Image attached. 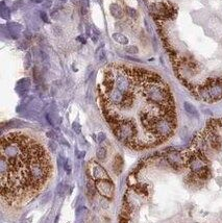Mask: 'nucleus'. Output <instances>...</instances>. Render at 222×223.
Masks as SVG:
<instances>
[{
	"mask_svg": "<svg viewBox=\"0 0 222 223\" xmlns=\"http://www.w3.org/2000/svg\"><path fill=\"white\" fill-rule=\"evenodd\" d=\"M161 78L151 71L113 64L98 87L102 113L116 138L129 148L146 149L162 142L155 133L163 119L176 120L175 106L152 98V86Z\"/></svg>",
	"mask_w": 222,
	"mask_h": 223,
	"instance_id": "f257e3e1",
	"label": "nucleus"
},
{
	"mask_svg": "<svg viewBox=\"0 0 222 223\" xmlns=\"http://www.w3.org/2000/svg\"><path fill=\"white\" fill-rule=\"evenodd\" d=\"M52 174L45 147L24 133L2 136L0 147L1 197L9 206L20 204L37 195Z\"/></svg>",
	"mask_w": 222,
	"mask_h": 223,
	"instance_id": "f03ea898",
	"label": "nucleus"
},
{
	"mask_svg": "<svg viewBox=\"0 0 222 223\" xmlns=\"http://www.w3.org/2000/svg\"><path fill=\"white\" fill-rule=\"evenodd\" d=\"M196 93L199 98L206 102H214L222 99V79L210 78L196 89Z\"/></svg>",
	"mask_w": 222,
	"mask_h": 223,
	"instance_id": "7ed1b4c3",
	"label": "nucleus"
},
{
	"mask_svg": "<svg viewBox=\"0 0 222 223\" xmlns=\"http://www.w3.org/2000/svg\"><path fill=\"white\" fill-rule=\"evenodd\" d=\"M149 11L153 19L158 21H163V20L174 19L176 16L177 9L174 4L168 1L158 2V3H152L149 6Z\"/></svg>",
	"mask_w": 222,
	"mask_h": 223,
	"instance_id": "20e7f679",
	"label": "nucleus"
},
{
	"mask_svg": "<svg viewBox=\"0 0 222 223\" xmlns=\"http://www.w3.org/2000/svg\"><path fill=\"white\" fill-rule=\"evenodd\" d=\"M95 187L98 190L100 195L105 198H112L114 195V185L111 179H101V181H95Z\"/></svg>",
	"mask_w": 222,
	"mask_h": 223,
	"instance_id": "39448f33",
	"label": "nucleus"
},
{
	"mask_svg": "<svg viewBox=\"0 0 222 223\" xmlns=\"http://www.w3.org/2000/svg\"><path fill=\"white\" fill-rule=\"evenodd\" d=\"M92 176L95 181H101V179H110L107 172L101 165L96 162H92Z\"/></svg>",
	"mask_w": 222,
	"mask_h": 223,
	"instance_id": "423d86ee",
	"label": "nucleus"
},
{
	"mask_svg": "<svg viewBox=\"0 0 222 223\" xmlns=\"http://www.w3.org/2000/svg\"><path fill=\"white\" fill-rule=\"evenodd\" d=\"M29 87H30V80L28 78H23V79L19 80L18 83H17L16 91L19 93L20 96H23L24 94H26Z\"/></svg>",
	"mask_w": 222,
	"mask_h": 223,
	"instance_id": "0eeeda50",
	"label": "nucleus"
},
{
	"mask_svg": "<svg viewBox=\"0 0 222 223\" xmlns=\"http://www.w3.org/2000/svg\"><path fill=\"white\" fill-rule=\"evenodd\" d=\"M123 169V159L121 158V155L117 154L114 159V162H113V170L116 174H120L122 172Z\"/></svg>",
	"mask_w": 222,
	"mask_h": 223,
	"instance_id": "6e6552de",
	"label": "nucleus"
},
{
	"mask_svg": "<svg viewBox=\"0 0 222 223\" xmlns=\"http://www.w3.org/2000/svg\"><path fill=\"white\" fill-rule=\"evenodd\" d=\"M112 38L114 39L115 42L119 43V44H121V45H124V46L129 43V40H128L127 38L122 34H114L112 35Z\"/></svg>",
	"mask_w": 222,
	"mask_h": 223,
	"instance_id": "1a4fd4ad",
	"label": "nucleus"
},
{
	"mask_svg": "<svg viewBox=\"0 0 222 223\" xmlns=\"http://www.w3.org/2000/svg\"><path fill=\"white\" fill-rule=\"evenodd\" d=\"M184 108H185V111L189 114V115L194 116V117H198L197 110H196L195 106H194L193 104H191L190 102H187L186 101V102L184 103Z\"/></svg>",
	"mask_w": 222,
	"mask_h": 223,
	"instance_id": "9d476101",
	"label": "nucleus"
},
{
	"mask_svg": "<svg viewBox=\"0 0 222 223\" xmlns=\"http://www.w3.org/2000/svg\"><path fill=\"white\" fill-rule=\"evenodd\" d=\"M111 13H112L113 16L115 18H118V19L122 18V16H123L122 9H121L120 6L117 5V4H112V5H111Z\"/></svg>",
	"mask_w": 222,
	"mask_h": 223,
	"instance_id": "9b49d317",
	"label": "nucleus"
},
{
	"mask_svg": "<svg viewBox=\"0 0 222 223\" xmlns=\"http://www.w3.org/2000/svg\"><path fill=\"white\" fill-rule=\"evenodd\" d=\"M96 57L98 60V62L100 64H104L107 62V54H105V50L103 48H98L97 51H96Z\"/></svg>",
	"mask_w": 222,
	"mask_h": 223,
	"instance_id": "f8f14e48",
	"label": "nucleus"
},
{
	"mask_svg": "<svg viewBox=\"0 0 222 223\" xmlns=\"http://www.w3.org/2000/svg\"><path fill=\"white\" fill-rule=\"evenodd\" d=\"M96 155L100 161L105 159V156H107V149H105L104 147H98L96 150Z\"/></svg>",
	"mask_w": 222,
	"mask_h": 223,
	"instance_id": "ddd939ff",
	"label": "nucleus"
},
{
	"mask_svg": "<svg viewBox=\"0 0 222 223\" xmlns=\"http://www.w3.org/2000/svg\"><path fill=\"white\" fill-rule=\"evenodd\" d=\"M124 50H125V52L129 53V54H137L139 52V48L137 46H133H133H127V45H126Z\"/></svg>",
	"mask_w": 222,
	"mask_h": 223,
	"instance_id": "4468645a",
	"label": "nucleus"
},
{
	"mask_svg": "<svg viewBox=\"0 0 222 223\" xmlns=\"http://www.w3.org/2000/svg\"><path fill=\"white\" fill-rule=\"evenodd\" d=\"M64 168H65V170L67 171L68 174L71 173V165L69 163V159H66V161L64 162Z\"/></svg>",
	"mask_w": 222,
	"mask_h": 223,
	"instance_id": "2eb2a0df",
	"label": "nucleus"
},
{
	"mask_svg": "<svg viewBox=\"0 0 222 223\" xmlns=\"http://www.w3.org/2000/svg\"><path fill=\"white\" fill-rule=\"evenodd\" d=\"M72 128H73V130H74L76 133H80V130H82V128H80V125L77 122H74V123L72 124Z\"/></svg>",
	"mask_w": 222,
	"mask_h": 223,
	"instance_id": "dca6fc26",
	"label": "nucleus"
},
{
	"mask_svg": "<svg viewBox=\"0 0 222 223\" xmlns=\"http://www.w3.org/2000/svg\"><path fill=\"white\" fill-rule=\"evenodd\" d=\"M1 16L4 18V19H7V18H9V9H2L1 11Z\"/></svg>",
	"mask_w": 222,
	"mask_h": 223,
	"instance_id": "f3484780",
	"label": "nucleus"
},
{
	"mask_svg": "<svg viewBox=\"0 0 222 223\" xmlns=\"http://www.w3.org/2000/svg\"><path fill=\"white\" fill-rule=\"evenodd\" d=\"M127 13L132 18H136L137 17V12L135 11L133 9H130V7H127Z\"/></svg>",
	"mask_w": 222,
	"mask_h": 223,
	"instance_id": "a211bd4d",
	"label": "nucleus"
},
{
	"mask_svg": "<svg viewBox=\"0 0 222 223\" xmlns=\"http://www.w3.org/2000/svg\"><path fill=\"white\" fill-rule=\"evenodd\" d=\"M105 133H98V136H97V141L99 142V143H101V142H103L105 140Z\"/></svg>",
	"mask_w": 222,
	"mask_h": 223,
	"instance_id": "6ab92c4d",
	"label": "nucleus"
},
{
	"mask_svg": "<svg viewBox=\"0 0 222 223\" xmlns=\"http://www.w3.org/2000/svg\"><path fill=\"white\" fill-rule=\"evenodd\" d=\"M56 192H57V194H59L60 196H63V193H64V187H63L62 184H60L59 186H57Z\"/></svg>",
	"mask_w": 222,
	"mask_h": 223,
	"instance_id": "aec40b11",
	"label": "nucleus"
},
{
	"mask_svg": "<svg viewBox=\"0 0 222 223\" xmlns=\"http://www.w3.org/2000/svg\"><path fill=\"white\" fill-rule=\"evenodd\" d=\"M40 16H41V18H42V20L44 22H48V18H47V15L45 14L44 12H41L40 13Z\"/></svg>",
	"mask_w": 222,
	"mask_h": 223,
	"instance_id": "412c9836",
	"label": "nucleus"
},
{
	"mask_svg": "<svg viewBox=\"0 0 222 223\" xmlns=\"http://www.w3.org/2000/svg\"><path fill=\"white\" fill-rule=\"evenodd\" d=\"M49 146H51L52 151H55V149H56V144H54L53 142H50V143H49Z\"/></svg>",
	"mask_w": 222,
	"mask_h": 223,
	"instance_id": "4be33fe9",
	"label": "nucleus"
},
{
	"mask_svg": "<svg viewBox=\"0 0 222 223\" xmlns=\"http://www.w3.org/2000/svg\"><path fill=\"white\" fill-rule=\"evenodd\" d=\"M47 137H49V138H51V139H54L55 138L52 131H48V133H47Z\"/></svg>",
	"mask_w": 222,
	"mask_h": 223,
	"instance_id": "5701e85b",
	"label": "nucleus"
},
{
	"mask_svg": "<svg viewBox=\"0 0 222 223\" xmlns=\"http://www.w3.org/2000/svg\"><path fill=\"white\" fill-rule=\"evenodd\" d=\"M91 69H93L92 66H89V68H88V71H87V78L90 76V73H91Z\"/></svg>",
	"mask_w": 222,
	"mask_h": 223,
	"instance_id": "b1692460",
	"label": "nucleus"
},
{
	"mask_svg": "<svg viewBox=\"0 0 222 223\" xmlns=\"http://www.w3.org/2000/svg\"><path fill=\"white\" fill-rule=\"evenodd\" d=\"M77 40H78V41H82V44H86V40H85V39H82V37H78V38H77Z\"/></svg>",
	"mask_w": 222,
	"mask_h": 223,
	"instance_id": "393cba45",
	"label": "nucleus"
},
{
	"mask_svg": "<svg viewBox=\"0 0 222 223\" xmlns=\"http://www.w3.org/2000/svg\"><path fill=\"white\" fill-rule=\"evenodd\" d=\"M85 154H86V152L85 151H82V152H80L79 153V155H78V159H82L85 156Z\"/></svg>",
	"mask_w": 222,
	"mask_h": 223,
	"instance_id": "a878e982",
	"label": "nucleus"
},
{
	"mask_svg": "<svg viewBox=\"0 0 222 223\" xmlns=\"http://www.w3.org/2000/svg\"><path fill=\"white\" fill-rule=\"evenodd\" d=\"M43 1L44 0H31V2H34V3H42Z\"/></svg>",
	"mask_w": 222,
	"mask_h": 223,
	"instance_id": "bb28decb",
	"label": "nucleus"
},
{
	"mask_svg": "<svg viewBox=\"0 0 222 223\" xmlns=\"http://www.w3.org/2000/svg\"><path fill=\"white\" fill-rule=\"evenodd\" d=\"M220 124H221V125H222V119H221V120H220Z\"/></svg>",
	"mask_w": 222,
	"mask_h": 223,
	"instance_id": "cd10ccee",
	"label": "nucleus"
},
{
	"mask_svg": "<svg viewBox=\"0 0 222 223\" xmlns=\"http://www.w3.org/2000/svg\"><path fill=\"white\" fill-rule=\"evenodd\" d=\"M62 1H66V0H62Z\"/></svg>",
	"mask_w": 222,
	"mask_h": 223,
	"instance_id": "c85d7f7f",
	"label": "nucleus"
}]
</instances>
